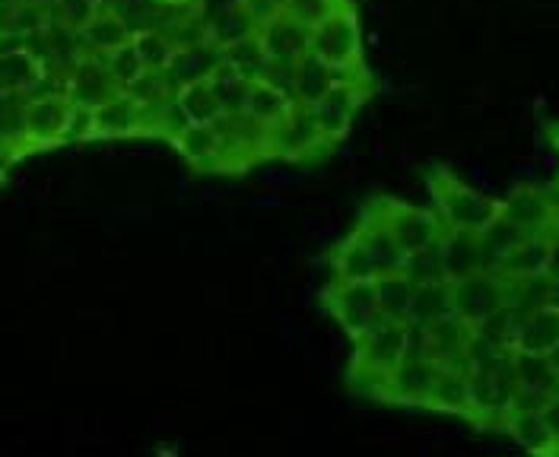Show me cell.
I'll return each instance as SVG.
<instances>
[{"mask_svg":"<svg viewBox=\"0 0 559 457\" xmlns=\"http://www.w3.org/2000/svg\"><path fill=\"white\" fill-rule=\"evenodd\" d=\"M331 64H324L318 55H302L293 64V103L296 106H314L331 89Z\"/></svg>","mask_w":559,"mask_h":457,"instance_id":"24","label":"cell"},{"mask_svg":"<svg viewBox=\"0 0 559 457\" xmlns=\"http://www.w3.org/2000/svg\"><path fill=\"white\" fill-rule=\"evenodd\" d=\"M108 73H111L115 86H124V89H131V86L138 83L140 76H143V73H150V71L143 68V61H140L134 41H124L121 48L108 51Z\"/></svg>","mask_w":559,"mask_h":457,"instance_id":"34","label":"cell"},{"mask_svg":"<svg viewBox=\"0 0 559 457\" xmlns=\"http://www.w3.org/2000/svg\"><path fill=\"white\" fill-rule=\"evenodd\" d=\"M283 13V0H236V16L248 29H261Z\"/></svg>","mask_w":559,"mask_h":457,"instance_id":"38","label":"cell"},{"mask_svg":"<svg viewBox=\"0 0 559 457\" xmlns=\"http://www.w3.org/2000/svg\"><path fill=\"white\" fill-rule=\"evenodd\" d=\"M544 417H547L550 429H554V438H557V452H559V390L557 394H550V400H547V407H544Z\"/></svg>","mask_w":559,"mask_h":457,"instance_id":"40","label":"cell"},{"mask_svg":"<svg viewBox=\"0 0 559 457\" xmlns=\"http://www.w3.org/2000/svg\"><path fill=\"white\" fill-rule=\"evenodd\" d=\"M293 106H296V103H293L286 93L274 89L271 83H264V80H251L242 111L248 115V118L261 121L264 128H271V124L283 121V118L293 111Z\"/></svg>","mask_w":559,"mask_h":457,"instance_id":"25","label":"cell"},{"mask_svg":"<svg viewBox=\"0 0 559 457\" xmlns=\"http://www.w3.org/2000/svg\"><path fill=\"white\" fill-rule=\"evenodd\" d=\"M334 153V146L324 141L312 108L293 106V111L267 128V156L283 163H314Z\"/></svg>","mask_w":559,"mask_h":457,"instance_id":"7","label":"cell"},{"mask_svg":"<svg viewBox=\"0 0 559 457\" xmlns=\"http://www.w3.org/2000/svg\"><path fill=\"white\" fill-rule=\"evenodd\" d=\"M429 413H449V417H471V385H467V372L461 369H439L436 365V382L429 394Z\"/></svg>","mask_w":559,"mask_h":457,"instance_id":"21","label":"cell"},{"mask_svg":"<svg viewBox=\"0 0 559 457\" xmlns=\"http://www.w3.org/2000/svg\"><path fill=\"white\" fill-rule=\"evenodd\" d=\"M426 194H429V211L439 216V223L445 229L484 232L499 219V201L471 188L454 169L442 166V163L429 166Z\"/></svg>","mask_w":559,"mask_h":457,"instance_id":"2","label":"cell"},{"mask_svg":"<svg viewBox=\"0 0 559 457\" xmlns=\"http://www.w3.org/2000/svg\"><path fill=\"white\" fill-rule=\"evenodd\" d=\"M454 315V289L452 280H429L414 286V299H411V315L407 321L417 324H436L442 317Z\"/></svg>","mask_w":559,"mask_h":457,"instance_id":"22","label":"cell"},{"mask_svg":"<svg viewBox=\"0 0 559 457\" xmlns=\"http://www.w3.org/2000/svg\"><path fill=\"white\" fill-rule=\"evenodd\" d=\"M547 257H550V232H537V236L519 239L492 270H499L509 282L531 280V277L547 274Z\"/></svg>","mask_w":559,"mask_h":457,"instance_id":"16","label":"cell"},{"mask_svg":"<svg viewBox=\"0 0 559 457\" xmlns=\"http://www.w3.org/2000/svg\"><path fill=\"white\" fill-rule=\"evenodd\" d=\"M544 134H547L550 146L559 153V121H544Z\"/></svg>","mask_w":559,"mask_h":457,"instance_id":"42","label":"cell"},{"mask_svg":"<svg viewBox=\"0 0 559 457\" xmlns=\"http://www.w3.org/2000/svg\"><path fill=\"white\" fill-rule=\"evenodd\" d=\"M163 3H173V7H178V3H198V0H163Z\"/></svg>","mask_w":559,"mask_h":457,"instance_id":"45","label":"cell"},{"mask_svg":"<svg viewBox=\"0 0 559 457\" xmlns=\"http://www.w3.org/2000/svg\"><path fill=\"white\" fill-rule=\"evenodd\" d=\"M173 141L191 169L204 176H223V146L213 124H185Z\"/></svg>","mask_w":559,"mask_h":457,"instance_id":"17","label":"cell"},{"mask_svg":"<svg viewBox=\"0 0 559 457\" xmlns=\"http://www.w3.org/2000/svg\"><path fill=\"white\" fill-rule=\"evenodd\" d=\"M407 321H376L366 334L353 340L347 382L359 397L376 400L384 378L407 359Z\"/></svg>","mask_w":559,"mask_h":457,"instance_id":"1","label":"cell"},{"mask_svg":"<svg viewBox=\"0 0 559 457\" xmlns=\"http://www.w3.org/2000/svg\"><path fill=\"white\" fill-rule=\"evenodd\" d=\"M547 280L559 282V239L550 236V257H547Z\"/></svg>","mask_w":559,"mask_h":457,"instance_id":"41","label":"cell"},{"mask_svg":"<svg viewBox=\"0 0 559 457\" xmlns=\"http://www.w3.org/2000/svg\"><path fill=\"white\" fill-rule=\"evenodd\" d=\"M353 229H356V236L362 239V245H366L372 264H376V280H379V277H388V274H401V270H404V261H407V257H404V251L397 248V242L388 236V229L376 219V213L362 207Z\"/></svg>","mask_w":559,"mask_h":457,"instance_id":"18","label":"cell"},{"mask_svg":"<svg viewBox=\"0 0 559 457\" xmlns=\"http://www.w3.org/2000/svg\"><path fill=\"white\" fill-rule=\"evenodd\" d=\"M547 359H550V365H554V375H557V385H559V344L554 350L547 352Z\"/></svg>","mask_w":559,"mask_h":457,"instance_id":"43","label":"cell"},{"mask_svg":"<svg viewBox=\"0 0 559 457\" xmlns=\"http://www.w3.org/2000/svg\"><path fill=\"white\" fill-rule=\"evenodd\" d=\"M554 207H557V197L550 188L522 181L499 201V216L524 236H537V232H550Z\"/></svg>","mask_w":559,"mask_h":457,"instance_id":"12","label":"cell"},{"mask_svg":"<svg viewBox=\"0 0 559 457\" xmlns=\"http://www.w3.org/2000/svg\"><path fill=\"white\" fill-rule=\"evenodd\" d=\"M522 452L537 457H559L557 438H554V429L544 417V410H519V413H509L506 429H502Z\"/></svg>","mask_w":559,"mask_h":457,"instance_id":"19","label":"cell"},{"mask_svg":"<svg viewBox=\"0 0 559 457\" xmlns=\"http://www.w3.org/2000/svg\"><path fill=\"white\" fill-rule=\"evenodd\" d=\"M376 96V86H359V83H337L331 86L312 108L314 121L324 134V141L331 143L334 149L347 141V134L353 131V121L359 118L362 106Z\"/></svg>","mask_w":559,"mask_h":457,"instance_id":"9","label":"cell"},{"mask_svg":"<svg viewBox=\"0 0 559 457\" xmlns=\"http://www.w3.org/2000/svg\"><path fill=\"white\" fill-rule=\"evenodd\" d=\"M70 108L58 99H41L26 108V137L33 143H51L64 137Z\"/></svg>","mask_w":559,"mask_h":457,"instance_id":"28","label":"cell"},{"mask_svg":"<svg viewBox=\"0 0 559 457\" xmlns=\"http://www.w3.org/2000/svg\"><path fill=\"white\" fill-rule=\"evenodd\" d=\"M474 327L464 317L449 315L426 327V359H432L439 369H461L471 372L467 362V344Z\"/></svg>","mask_w":559,"mask_h":457,"instance_id":"13","label":"cell"},{"mask_svg":"<svg viewBox=\"0 0 559 457\" xmlns=\"http://www.w3.org/2000/svg\"><path fill=\"white\" fill-rule=\"evenodd\" d=\"M442 254V270L445 280H464L477 270H489L487 254H484V236L480 232H464V229H445L439 239Z\"/></svg>","mask_w":559,"mask_h":457,"instance_id":"14","label":"cell"},{"mask_svg":"<svg viewBox=\"0 0 559 457\" xmlns=\"http://www.w3.org/2000/svg\"><path fill=\"white\" fill-rule=\"evenodd\" d=\"M436 382V362L426 356H407L379 390V404L388 407H407V410H426L429 407V394Z\"/></svg>","mask_w":559,"mask_h":457,"instance_id":"11","label":"cell"},{"mask_svg":"<svg viewBox=\"0 0 559 457\" xmlns=\"http://www.w3.org/2000/svg\"><path fill=\"white\" fill-rule=\"evenodd\" d=\"M362 207L376 213V219L382 223L384 229H388V236L404 251V257L417 254L423 248L436 245L442 239V232H445V226L439 223V216L429 207H417V204L391 197V194L372 197Z\"/></svg>","mask_w":559,"mask_h":457,"instance_id":"4","label":"cell"},{"mask_svg":"<svg viewBox=\"0 0 559 457\" xmlns=\"http://www.w3.org/2000/svg\"><path fill=\"white\" fill-rule=\"evenodd\" d=\"M131 41H134V48H138L140 61H143V68H146V71L150 73L169 71V64H173V58L178 48L169 41L166 33H153V29H146V33H138Z\"/></svg>","mask_w":559,"mask_h":457,"instance_id":"33","label":"cell"},{"mask_svg":"<svg viewBox=\"0 0 559 457\" xmlns=\"http://www.w3.org/2000/svg\"><path fill=\"white\" fill-rule=\"evenodd\" d=\"M324 312L341 324L349 340H356L376 321H382L376 280H331L324 289Z\"/></svg>","mask_w":559,"mask_h":457,"instance_id":"8","label":"cell"},{"mask_svg":"<svg viewBox=\"0 0 559 457\" xmlns=\"http://www.w3.org/2000/svg\"><path fill=\"white\" fill-rule=\"evenodd\" d=\"M347 0H283V13L296 16L306 26H318L321 20H328L337 7H344Z\"/></svg>","mask_w":559,"mask_h":457,"instance_id":"37","label":"cell"},{"mask_svg":"<svg viewBox=\"0 0 559 457\" xmlns=\"http://www.w3.org/2000/svg\"><path fill=\"white\" fill-rule=\"evenodd\" d=\"M331 274L334 280H376V264L362 245V239L356 236V229H349L347 236L331 248Z\"/></svg>","mask_w":559,"mask_h":457,"instance_id":"23","label":"cell"},{"mask_svg":"<svg viewBox=\"0 0 559 457\" xmlns=\"http://www.w3.org/2000/svg\"><path fill=\"white\" fill-rule=\"evenodd\" d=\"M207 86H210V93L216 96V103H219L223 111H242L251 80H245L242 73L236 71L233 64H226V61H223V64L207 76Z\"/></svg>","mask_w":559,"mask_h":457,"instance_id":"31","label":"cell"},{"mask_svg":"<svg viewBox=\"0 0 559 457\" xmlns=\"http://www.w3.org/2000/svg\"><path fill=\"white\" fill-rule=\"evenodd\" d=\"M258 36L264 41L271 61H280V64H296L302 55L312 51V26L299 23L289 13H280L271 23H264Z\"/></svg>","mask_w":559,"mask_h":457,"instance_id":"15","label":"cell"},{"mask_svg":"<svg viewBox=\"0 0 559 457\" xmlns=\"http://www.w3.org/2000/svg\"><path fill=\"white\" fill-rule=\"evenodd\" d=\"M213 131L223 146V176H242L267 163V128L245 111H223L213 121Z\"/></svg>","mask_w":559,"mask_h":457,"instance_id":"6","label":"cell"},{"mask_svg":"<svg viewBox=\"0 0 559 457\" xmlns=\"http://www.w3.org/2000/svg\"><path fill=\"white\" fill-rule=\"evenodd\" d=\"M512 369H515V382L524 390H537V394H557V375L554 365L547 359V352H519L512 350Z\"/></svg>","mask_w":559,"mask_h":457,"instance_id":"29","label":"cell"},{"mask_svg":"<svg viewBox=\"0 0 559 457\" xmlns=\"http://www.w3.org/2000/svg\"><path fill=\"white\" fill-rule=\"evenodd\" d=\"M559 344V309L544 305L524 317L512 330V350L550 352Z\"/></svg>","mask_w":559,"mask_h":457,"instance_id":"20","label":"cell"},{"mask_svg":"<svg viewBox=\"0 0 559 457\" xmlns=\"http://www.w3.org/2000/svg\"><path fill=\"white\" fill-rule=\"evenodd\" d=\"M226 64H233L245 80H261L264 68L271 64V55H267L261 36H258V29L239 33V36L226 41Z\"/></svg>","mask_w":559,"mask_h":457,"instance_id":"26","label":"cell"},{"mask_svg":"<svg viewBox=\"0 0 559 457\" xmlns=\"http://www.w3.org/2000/svg\"><path fill=\"white\" fill-rule=\"evenodd\" d=\"M414 286H417V282L411 280L404 270H401V274L379 277V280H376V289H379V309H382V317H388V321H407V315H411V299H414Z\"/></svg>","mask_w":559,"mask_h":457,"instance_id":"30","label":"cell"},{"mask_svg":"<svg viewBox=\"0 0 559 457\" xmlns=\"http://www.w3.org/2000/svg\"><path fill=\"white\" fill-rule=\"evenodd\" d=\"M550 191L557 194V201H559V176H557V181H554V188H550Z\"/></svg>","mask_w":559,"mask_h":457,"instance_id":"46","label":"cell"},{"mask_svg":"<svg viewBox=\"0 0 559 457\" xmlns=\"http://www.w3.org/2000/svg\"><path fill=\"white\" fill-rule=\"evenodd\" d=\"M454 315L464 317L471 327L499 315L509 302V280L499 270H477L464 280H454Z\"/></svg>","mask_w":559,"mask_h":457,"instance_id":"10","label":"cell"},{"mask_svg":"<svg viewBox=\"0 0 559 457\" xmlns=\"http://www.w3.org/2000/svg\"><path fill=\"white\" fill-rule=\"evenodd\" d=\"M83 36L90 38L96 48H103V51H115V48H121L124 41H131L124 23L115 20L111 13H96V16L90 20V26L83 29Z\"/></svg>","mask_w":559,"mask_h":457,"instance_id":"35","label":"cell"},{"mask_svg":"<svg viewBox=\"0 0 559 457\" xmlns=\"http://www.w3.org/2000/svg\"><path fill=\"white\" fill-rule=\"evenodd\" d=\"M38 76H41V71H38L33 55H26V51L0 55V89L3 93H23L33 83H38Z\"/></svg>","mask_w":559,"mask_h":457,"instance_id":"32","label":"cell"},{"mask_svg":"<svg viewBox=\"0 0 559 457\" xmlns=\"http://www.w3.org/2000/svg\"><path fill=\"white\" fill-rule=\"evenodd\" d=\"M467 385H471V417H467V422L477 429L502 432L509 413H512L515 394H519L512 352H506L492 362H484V365H474L467 372Z\"/></svg>","mask_w":559,"mask_h":457,"instance_id":"3","label":"cell"},{"mask_svg":"<svg viewBox=\"0 0 559 457\" xmlns=\"http://www.w3.org/2000/svg\"><path fill=\"white\" fill-rule=\"evenodd\" d=\"M312 55H318L331 68H362L366 64L362 16H359V7L353 0L337 7L328 20H321L314 26Z\"/></svg>","mask_w":559,"mask_h":457,"instance_id":"5","label":"cell"},{"mask_svg":"<svg viewBox=\"0 0 559 457\" xmlns=\"http://www.w3.org/2000/svg\"><path fill=\"white\" fill-rule=\"evenodd\" d=\"M557 197V194H554ZM550 236H557L559 239V201H557V207H554V219H550Z\"/></svg>","mask_w":559,"mask_h":457,"instance_id":"44","label":"cell"},{"mask_svg":"<svg viewBox=\"0 0 559 457\" xmlns=\"http://www.w3.org/2000/svg\"><path fill=\"white\" fill-rule=\"evenodd\" d=\"M58 7H61V16L68 20L70 29H76V33H83L90 26V20L99 13L96 0H58Z\"/></svg>","mask_w":559,"mask_h":457,"instance_id":"39","label":"cell"},{"mask_svg":"<svg viewBox=\"0 0 559 457\" xmlns=\"http://www.w3.org/2000/svg\"><path fill=\"white\" fill-rule=\"evenodd\" d=\"M404 274L414 282H429V280H445V270H442V254H439V242L429 248H423L417 254H411L404 261Z\"/></svg>","mask_w":559,"mask_h":457,"instance_id":"36","label":"cell"},{"mask_svg":"<svg viewBox=\"0 0 559 457\" xmlns=\"http://www.w3.org/2000/svg\"><path fill=\"white\" fill-rule=\"evenodd\" d=\"M175 108H178V115L185 118V124H213V121L223 115L216 96L210 93L207 80L178 86V89H175Z\"/></svg>","mask_w":559,"mask_h":457,"instance_id":"27","label":"cell"}]
</instances>
